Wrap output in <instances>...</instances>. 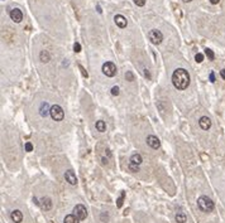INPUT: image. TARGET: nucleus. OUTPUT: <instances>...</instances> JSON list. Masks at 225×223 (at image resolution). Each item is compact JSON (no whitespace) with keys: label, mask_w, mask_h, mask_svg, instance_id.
<instances>
[{"label":"nucleus","mask_w":225,"mask_h":223,"mask_svg":"<svg viewBox=\"0 0 225 223\" xmlns=\"http://www.w3.org/2000/svg\"><path fill=\"white\" fill-rule=\"evenodd\" d=\"M172 83L177 89L184 91L190 86V74L185 68H177L172 74Z\"/></svg>","instance_id":"f257e3e1"},{"label":"nucleus","mask_w":225,"mask_h":223,"mask_svg":"<svg viewBox=\"0 0 225 223\" xmlns=\"http://www.w3.org/2000/svg\"><path fill=\"white\" fill-rule=\"evenodd\" d=\"M197 207L201 212H205V213H209V212H213L214 209V202L210 199L209 197L206 196H201L197 199Z\"/></svg>","instance_id":"f03ea898"},{"label":"nucleus","mask_w":225,"mask_h":223,"mask_svg":"<svg viewBox=\"0 0 225 223\" xmlns=\"http://www.w3.org/2000/svg\"><path fill=\"white\" fill-rule=\"evenodd\" d=\"M49 115L54 121H62L63 117H65V111L60 105H53L52 107H51Z\"/></svg>","instance_id":"7ed1b4c3"},{"label":"nucleus","mask_w":225,"mask_h":223,"mask_svg":"<svg viewBox=\"0 0 225 223\" xmlns=\"http://www.w3.org/2000/svg\"><path fill=\"white\" fill-rule=\"evenodd\" d=\"M148 39L152 42L153 44H161L162 40H163V34L161 30H157V29H152L151 32L148 33Z\"/></svg>","instance_id":"20e7f679"},{"label":"nucleus","mask_w":225,"mask_h":223,"mask_svg":"<svg viewBox=\"0 0 225 223\" xmlns=\"http://www.w3.org/2000/svg\"><path fill=\"white\" fill-rule=\"evenodd\" d=\"M102 73H104L106 77H114L116 74V66L112 62H105L102 64Z\"/></svg>","instance_id":"39448f33"},{"label":"nucleus","mask_w":225,"mask_h":223,"mask_svg":"<svg viewBox=\"0 0 225 223\" xmlns=\"http://www.w3.org/2000/svg\"><path fill=\"white\" fill-rule=\"evenodd\" d=\"M73 214L76 216L80 221H85L87 217V209L83 204H77L73 208Z\"/></svg>","instance_id":"423d86ee"},{"label":"nucleus","mask_w":225,"mask_h":223,"mask_svg":"<svg viewBox=\"0 0 225 223\" xmlns=\"http://www.w3.org/2000/svg\"><path fill=\"white\" fill-rule=\"evenodd\" d=\"M10 18L14 23H20L23 20V13L20 9L14 8L13 10H10Z\"/></svg>","instance_id":"0eeeda50"},{"label":"nucleus","mask_w":225,"mask_h":223,"mask_svg":"<svg viewBox=\"0 0 225 223\" xmlns=\"http://www.w3.org/2000/svg\"><path fill=\"white\" fill-rule=\"evenodd\" d=\"M147 144L151 146L152 149H159V146H161V141H159V139H158L157 136L149 135L147 137Z\"/></svg>","instance_id":"6e6552de"},{"label":"nucleus","mask_w":225,"mask_h":223,"mask_svg":"<svg viewBox=\"0 0 225 223\" xmlns=\"http://www.w3.org/2000/svg\"><path fill=\"white\" fill-rule=\"evenodd\" d=\"M65 179H66V182L68 184H71V185H76L77 184V178H76V174L73 173V170H67V172L65 173Z\"/></svg>","instance_id":"1a4fd4ad"},{"label":"nucleus","mask_w":225,"mask_h":223,"mask_svg":"<svg viewBox=\"0 0 225 223\" xmlns=\"http://www.w3.org/2000/svg\"><path fill=\"white\" fill-rule=\"evenodd\" d=\"M52 206H53V203H52V199L49 197H43L41 199V207L43 211H46V212L51 211L52 209Z\"/></svg>","instance_id":"9d476101"},{"label":"nucleus","mask_w":225,"mask_h":223,"mask_svg":"<svg viewBox=\"0 0 225 223\" xmlns=\"http://www.w3.org/2000/svg\"><path fill=\"white\" fill-rule=\"evenodd\" d=\"M199 125L202 130H209L210 127H211V120H210L208 116H202V117H200V120H199Z\"/></svg>","instance_id":"9b49d317"},{"label":"nucleus","mask_w":225,"mask_h":223,"mask_svg":"<svg viewBox=\"0 0 225 223\" xmlns=\"http://www.w3.org/2000/svg\"><path fill=\"white\" fill-rule=\"evenodd\" d=\"M114 22H115V24L118 25L119 28H121V29H124V28L126 27V24H128L126 18L124 15H120V14H118V15L114 17Z\"/></svg>","instance_id":"f8f14e48"},{"label":"nucleus","mask_w":225,"mask_h":223,"mask_svg":"<svg viewBox=\"0 0 225 223\" xmlns=\"http://www.w3.org/2000/svg\"><path fill=\"white\" fill-rule=\"evenodd\" d=\"M10 218H12V221L14 223H20L23 221V214H22V212L19 209H15V211H13L10 213Z\"/></svg>","instance_id":"ddd939ff"},{"label":"nucleus","mask_w":225,"mask_h":223,"mask_svg":"<svg viewBox=\"0 0 225 223\" xmlns=\"http://www.w3.org/2000/svg\"><path fill=\"white\" fill-rule=\"evenodd\" d=\"M39 59L42 63H48L51 61V54L48 51H41L39 53Z\"/></svg>","instance_id":"4468645a"},{"label":"nucleus","mask_w":225,"mask_h":223,"mask_svg":"<svg viewBox=\"0 0 225 223\" xmlns=\"http://www.w3.org/2000/svg\"><path fill=\"white\" fill-rule=\"evenodd\" d=\"M49 111H51V107H49V105L47 102H43L41 105V108H39V113H41V116H43V117H46L47 115L49 113Z\"/></svg>","instance_id":"2eb2a0df"},{"label":"nucleus","mask_w":225,"mask_h":223,"mask_svg":"<svg viewBox=\"0 0 225 223\" xmlns=\"http://www.w3.org/2000/svg\"><path fill=\"white\" fill-rule=\"evenodd\" d=\"M142 161H143L142 156H140V154H138V153H135V154H133L132 156H130V163H133L135 165H140L142 164Z\"/></svg>","instance_id":"dca6fc26"},{"label":"nucleus","mask_w":225,"mask_h":223,"mask_svg":"<svg viewBox=\"0 0 225 223\" xmlns=\"http://www.w3.org/2000/svg\"><path fill=\"white\" fill-rule=\"evenodd\" d=\"M63 223H80V219L75 214H67L65 217Z\"/></svg>","instance_id":"f3484780"},{"label":"nucleus","mask_w":225,"mask_h":223,"mask_svg":"<svg viewBox=\"0 0 225 223\" xmlns=\"http://www.w3.org/2000/svg\"><path fill=\"white\" fill-rule=\"evenodd\" d=\"M95 127H96V130H97V131H100V132H104V131H106V124H105V122L102 121V120L96 121Z\"/></svg>","instance_id":"a211bd4d"},{"label":"nucleus","mask_w":225,"mask_h":223,"mask_svg":"<svg viewBox=\"0 0 225 223\" xmlns=\"http://www.w3.org/2000/svg\"><path fill=\"white\" fill-rule=\"evenodd\" d=\"M186 221H187V217L184 212H179L176 214V222L177 223H185Z\"/></svg>","instance_id":"6ab92c4d"},{"label":"nucleus","mask_w":225,"mask_h":223,"mask_svg":"<svg viewBox=\"0 0 225 223\" xmlns=\"http://www.w3.org/2000/svg\"><path fill=\"white\" fill-rule=\"evenodd\" d=\"M124 197H125V193L124 192H121L120 194V197L116 199V207L118 208H121V206H123V201H124Z\"/></svg>","instance_id":"aec40b11"},{"label":"nucleus","mask_w":225,"mask_h":223,"mask_svg":"<svg viewBox=\"0 0 225 223\" xmlns=\"http://www.w3.org/2000/svg\"><path fill=\"white\" fill-rule=\"evenodd\" d=\"M205 54L208 56V58L210 59V61H214V58H215V54H214V52L210 49V48H206L205 49Z\"/></svg>","instance_id":"412c9836"},{"label":"nucleus","mask_w":225,"mask_h":223,"mask_svg":"<svg viewBox=\"0 0 225 223\" xmlns=\"http://www.w3.org/2000/svg\"><path fill=\"white\" fill-rule=\"evenodd\" d=\"M125 78H126V81H129V82H133V81L135 79V77H134V74H133L132 71H126Z\"/></svg>","instance_id":"4be33fe9"},{"label":"nucleus","mask_w":225,"mask_h":223,"mask_svg":"<svg viewBox=\"0 0 225 223\" xmlns=\"http://www.w3.org/2000/svg\"><path fill=\"white\" fill-rule=\"evenodd\" d=\"M195 61H196L197 63H201V62L204 61V54H202V53H197V54L195 56Z\"/></svg>","instance_id":"5701e85b"},{"label":"nucleus","mask_w":225,"mask_h":223,"mask_svg":"<svg viewBox=\"0 0 225 223\" xmlns=\"http://www.w3.org/2000/svg\"><path fill=\"white\" fill-rule=\"evenodd\" d=\"M129 169L132 172H139V165H135L133 163H129Z\"/></svg>","instance_id":"b1692460"},{"label":"nucleus","mask_w":225,"mask_h":223,"mask_svg":"<svg viewBox=\"0 0 225 223\" xmlns=\"http://www.w3.org/2000/svg\"><path fill=\"white\" fill-rule=\"evenodd\" d=\"M24 148H25V151H28V153H30V151H33V145H32V143H25L24 145Z\"/></svg>","instance_id":"393cba45"},{"label":"nucleus","mask_w":225,"mask_h":223,"mask_svg":"<svg viewBox=\"0 0 225 223\" xmlns=\"http://www.w3.org/2000/svg\"><path fill=\"white\" fill-rule=\"evenodd\" d=\"M134 4L137 6H144L146 5V0H134Z\"/></svg>","instance_id":"a878e982"},{"label":"nucleus","mask_w":225,"mask_h":223,"mask_svg":"<svg viewBox=\"0 0 225 223\" xmlns=\"http://www.w3.org/2000/svg\"><path fill=\"white\" fill-rule=\"evenodd\" d=\"M111 95H112V96H118V95H119V87L118 86H114V87L111 88Z\"/></svg>","instance_id":"bb28decb"},{"label":"nucleus","mask_w":225,"mask_h":223,"mask_svg":"<svg viewBox=\"0 0 225 223\" xmlns=\"http://www.w3.org/2000/svg\"><path fill=\"white\" fill-rule=\"evenodd\" d=\"M73 51L76 52V53H78V52H81V45H80L78 42H76V43L73 44Z\"/></svg>","instance_id":"cd10ccee"},{"label":"nucleus","mask_w":225,"mask_h":223,"mask_svg":"<svg viewBox=\"0 0 225 223\" xmlns=\"http://www.w3.org/2000/svg\"><path fill=\"white\" fill-rule=\"evenodd\" d=\"M78 68L81 69V73H82V76H83V77H86V78H87V77H89V74H87V72H86V71H85V68H83V67H82L81 64L78 66Z\"/></svg>","instance_id":"c85d7f7f"},{"label":"nucleus","mask_w":225,"mask_h":223,"mask_svg":"<svg viewBox=\"0 0 225 223\" xmlns=\"http://www.w3.org/2000/svg\"><path fill=\"white\" fill-rule=\"evenodd\" d=\"M210 81H211V82H215V74H214V72L210 73Z\"/></svg>","instance_id":"c756f323"},{"label":"nucleus","mask_w":225,"mask_h":223,"mask_svg":"<svg viewBox=\"0 0 225 223\" xmlns=\"http://www.w3.org/2000/svg\"><path fill=\"white\" fill-rule=\"evenodd\" d=\"M220 76H221V78H223V79H225V68L220 71Z\"/></svg>","instance_id":"7c9ffc66"},{"label":"nucleus","mask_w":225,"mask_h":223,"mask_svg":"<svg viewBox=\"0 0 225 223\" xmlns=\"http://www.w3.org/2000/svg\"><path fill=\"white\" fill-rule=\"evenodd\" d=\"M33 202H34V204H37V206H41V202H39L37 198H33Z\"/></svg>","instance_id":"2f4dec72"},{"label":"nucleus","mask_w":225,"mask_h":223,"mask_svg":"<svg viewBox=\"0 0 225 223\" xmlns=\"http://www.w3.org/2000/svg\"><path fill=\"white\" fill-rule=\"evenodd\" d=\"M210 3L214 4V5H216V4H219V3H220V0H210Z\"/></svg>","instance_id":"473e14b6"},{"label":"nucleus","mask_w":225,"mask_h":223,"mask_svg":"<svg viewBox=\"0 0 225 223\" xmlns=\"http://www.w3.org/2000/svg\"><path fill=\"white\" fill-rule=\"evenodd\" d=\"M144 74H146V77H148V78H151V74H149V72H148V69H144Z\"/></svg>","instance_id":"72a5a7b5"},{"label":"nucleus","mask_w":225,"mask_h":223,"mask_svg":"<svg viewBox=\"0 0 225 223\" xmlns=\"http://www.w3.org/2000/svg\"><path fill=\"white\" fill-rule=\"evenodd\" d=\"M96 10H97V13H100V14H101V12H102V10H101L100 5H97V6H96Z\"/></svg>","instance_id":"f704fd0d"},{"label":"nucleus","mask_w":225,"mask_h":223,"mask_svg":"<svg viewBox=\"0 0 225 223\" xmlns=\"http://www.w3.org/2000/svg\"><path fill=\"white\" fill-rule=\"evenodd\" d=\"M185 3H190V1H192V0H184Z\"/></svg>","instance_id":"c9c22d12"}]
</instances>
